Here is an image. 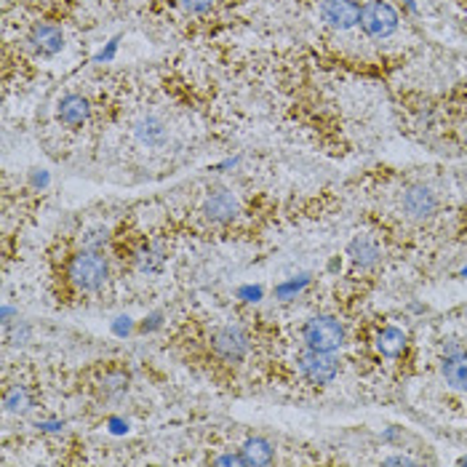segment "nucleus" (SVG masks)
<instances>
[{
  "label": "nucleus",
  "mask_w": 467,
  "mask_h": 467,
  "mask_svg": "<svg viewBox=\"0 0 467 467\" xmlns=\"http://www.w3.org/2000/svg\"><path fill=\"white\" fill-rule=\"evenodd\" d=\"M43 403V382L36 368L27 366H8L3 377V414L5 417H33Z\"/></svg>",
  "instance_id": "6"
},
{
  "label": "nucleus",
  "mask_w": 467,
  "mask_h": 467,
  "mask_svg": "<svg viewBox=\"0 0 467 467\" xmlns=\"http://www.w3.org/2000/svg\"><path fill=\"white\" fill-rule=\"evenodd\" d=\"M353 334H356V326L342 313L318 310L294 326L288 339L318 353H345L353 345Z\"/></svg>",
  "instance_id": "4"
},
{
  "label": "nucleus",
  "mask_w": 467,
  "mask_h": 467,
  "mask_svg": "<svg viewBox=\"0 0 467 467\" xmlns=\"http://www.w3.org/2000/svg\"><path fill=\"white\" fill-rule=\"evenodd\" d=\"M94 115L91 99L80 91H67L59 102H57V123L67 131H80L88 126Z\"/></svg>",
  "instance_id": "11"
},
{
  "label": "nucleus",
  "mask_w": 467,
  "mask_h": 467,
  "mask_svg": "<svg viewBox=\"0 0 467 467\" xmlns=\"http://www.w3.org/2000/svg\"><path fill=\"white\" fill-rule=\"evenodd\" d=\"M238 451H241V457H244L246 465L267 467L278 462V446H275V441H270L267 435H259V432L246 435L241 441Z\"/></svg>",
  "instance_id": "12"
},
{
  "label": "nucleus",
  "mask_w": 467,
  "mask_h": 467,
  "mask_svg": "<svg viewBox=\"0 0 467 467\" xmlns=\"http://www.w3.org/2000/svg\"><path fill=\"white\" fill-rule=\"evenodd\" d=\"M112 224L91 222L48 246V286L59 307H91L115 299L120 273L112 256Z\"/></svg>",
  "instance_id": "1"
},
{
  "label": "nucleus",
  "mask_w": 467,
  "mask_h": 467,
  "mask_svg": "<svg viewBox=\"0 0 467 467\" xmlns=\"http://www.w3.org/2000/svg\"><path fill=\"white\" fill-rule=\"evenodd\" d=\"M25 46L30 54H36L40 59H51V57L62 54V48H65V30L54 22H36L27 30Z\"/></svg>",
  "instance_id": "10"
},
{
  "label": "nucleus",
  "mask_w": 467,
  "mask_h": 467,
  "mask_svg": "<svg viewBox=\"0 0 467 467\" xmlns=\"http://www.w3.org/2000/svg\"><path fill=\"white\" fill-rule=\"evenodd\" d=\"M360 8L363 0H316V16L334 36L360 33Z\"/></svg>",
  "instance_id": "9"
},
{
  "label": "nucleus",
  "mask_w": 467,
  "mask_h": 467,
  "mask_svg": "<svg viewBox=\"0 0 467 467\" xmlns=\"http://www.w3.org/2000/svg\"><path fill=\"white\" fill-rule=\"evenodd\" d=\"M216 3L219 0H177V8L190 19H203L214 11Z\"/></svg>",
  "instance_id": "13"
},
{
  "label": "nucleus",
  "mask_w": 467,
  "mask_h": 467,
  "mask_svg": "<svg viewBox=\"0 0 467 467\" xmlns=\"http://www.w3.org/2000/svg\"><path fill=\"white\" fill-rule=\"evenodd\" d=\"M435 368L449 393L467 398V342L443 339L435 350Z\"/></svg>",
  "instance_id": "8"
},
{
  "label": "nucleus",
  "mask_w": 467,
  "mask_h": 467,
  "mask_svg": "<svg viewBox=\"0 0 467 467\" xmlns=\"http://www.w3.org/2000/svg\"><path fill=\"white\" fill-rule=\"evenodd\" d=\"M400 11L393 0H363L360 8V37L368 43H390L400 33Z\"/></svg>",
  "instance_id": "7"
},
{
  "label": "nucleus",
  "mask_w": 467,
  "mask_h": 467,
  "mask_svg": "<svg viewBox=\"0 0 467 467\" xmlns=\"http://www.w3.org/2000/svg\"><path fill=\"white\" fill-rule=\"evenodd\" d=\"M129 140L147 158H163L180 147V129L163 109H142L129 123Z\"/></svg>",
  "instance_id": "5"
},
{
  "label": "nucleus",
  "mask_w": 467,
  "mask_h": 467,
  "mask_svg": "<svg viewBox=\"0 0 467 467\" xmlns=\"http://www.w3.org/2000/svg\"><path fill=\"white\" fill-rule=\"evenodd\" d=\"M163 342L187 368L224 390L238 388L256 363V337L246 321L192 313L169 326Z\"/></svg>",
  "instance_id": "2"
},
{
  "label": "nucleus",
  "mask_w": 467,
  "mask_h": 467,
  "mask_svg": "<svg viewBox=\"0 0 467 467\" xmlns=\"http://www.w3.org/2000/svg\"><path fill=\"white\" fill-rule=\"evenodd\" d=\"M131 385H134V371L129 360L120 358L91 360L70 382L72 396L80 398L86 409L105 414V420L108 414L123 406V400L131 393Z\"/></svg>",
  "instance_id": "3"
}]
</instances>
